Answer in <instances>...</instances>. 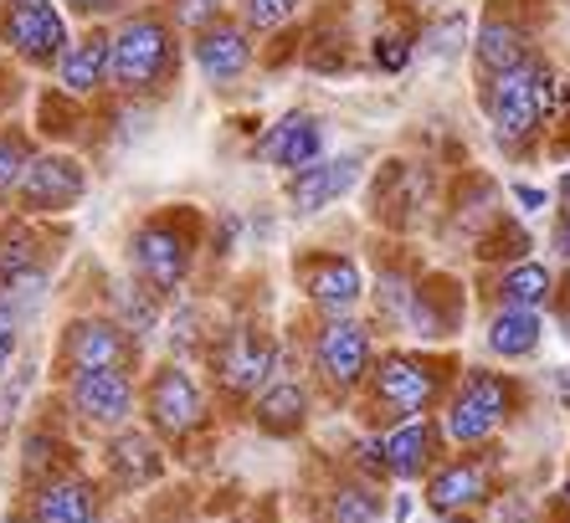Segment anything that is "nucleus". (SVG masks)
I'll return each instance as SVG.
<instances>
[{
  "label": "nucleus",
  "mask_w": 570,
  "mask_h": 523,
  "mask_svg": "<svg viewBox=\"0 0 570 523\" xmlns=\"http://www.w3.org/2000/svg\"><path fill=\"white\" fill-rule=\"evenodd\" d=\"M257 47H263V41L247 31V21H242L237 11H226V16H216V21H206L200 31H190V67H196L200 82L212 92H232L253 78Z\"/></svg>",
  "instance_id": "13"
},
{
  "label": "nucleus",
  "mask_w": 570,
  "mask_h": 523,
  "mask_svg": "<svg viewBox=\"0 0 570 523\" xmlns=\"http://www.w3.org/2000/svg\"><path fill=\"white\" fill-rule=\"evenodd\" d=\"M478 103L489 118L493 145L509 159H530L540 149V139L550 134V124L566 108V78L544 52L524 57L519 67L499 72V78L478 82Z\"/></svg>",
  "instance_id": "2"
},
{
  "label": "nucleus",
  "mask_w": 570,
  "mask_h": 523,
  "mask_svg": "<svg viewBox=\"0 0 570 523\" xmlns=\"http://www.w3.org/2000/svg\"><path fill=\"white\" fill-rule=\"evenodd\" d=\"M375 365V334L360 314H330L314 324L308 339V369H314L318 391L334 401H360L365 379Z\"/></svg>",
  "instance_id": "8"
},
{
  "label": "nucleus",
  "mask_w": 570,
  "mask_h": 523,
  "mask_svg": "<svg viewBox=\"0 0 570 523\" xmlns=\"http://www.w3.org/2000/svg\"><path fill=\"white\" fill-rule=\"evenodd\" d=\"M385 519V493H375V483L350 477L334 483L324 497V523H381Z\"/></svg>",
  "instance_id": "31"
},
{
  "label": "nucleus",
  "mask_w": 570,
  "mask_h": 523,
  "mask_svg": "<svg viewBox=\"0 0 570 523\" xmlns=\"http://www.w3.org/2000/svg\"><path fill=\"white\" fill-rule=\"evenodd\" d=\"M57 379L78 369H145V334H134L119 314H72L52 349Z\"/></svg>",
  "instance_id": "9"
},
{
  "label": "nucleus",
  "mask_w": 570,
  "mask_h": 523,
  "mask_svg": "<svg viewBox=\"0 0 570 523\" xmlns=\"http://www.w3.org/2000/svg\"><path fill=\"white\" fill-rule=\"evenodd\" d=\"M360 180H365V159L360 155H324L314 165H304V170H293L283 196H288L293 216H318V210L340 206Z\"/></svg>",
  "instance_id": "22"
},
{
  "label": "nucleus",
  "mask_w": 570,
  "mask_h": 523,
  "mask_svg": "<svg viewBox=\"0 0 570 523\" xmlns=\"http://www.w3.org/2000/svg\"><path fill=\"white\" fill-rule=\"evenodd\" d=\"M293 277L304 288V303L318 318L330 314H360L365 303V273L350 251H330V247H308L293 257Z\"/></svg>",
  "instance_id": "16"
},
{
  "label": "nucleus",
  "mask_w": 570,
  "mask_h": 523,
  "mask_svg": "<svg viewBox=\"0 0 570 523\" xmlns=\"http://www.w3.org/2000/svg\"><path fill=\"white\" fill-rule=\"evenodd\" d=\"M52 231L47 221H31L21 210L0 216V288H41L52 273Z\"/></svg>",
  "instance_id": "20"
},
{
  "label": "nucleus",
  "mask_w": 570,
  "mask_h": 523,
  "mask_svg": "<svg viewBox=\"0 0 570 523\" xmlns=\"http://www.w3.org/2000/svg\"><path fill=\"white\" fill-rule=\"evenodd\" d=\"M253 426L263 436H273V442H293V436L308 432V421H314V391H308L304 379H293L288 369H278V375L267 379V391L253 401Z\"/></svg>",
  "instance_id": "24"
},
{
  "label": "nucleus",
  "mask_w": 570,
  "mask_h": 523,
  "mask_svg": "<svg viewBox=\"0 0 570 523\" xmlns=\"http://www.w3.org/2000/svg\"><path fill=\"white\" fill-rule=\"evenodd\" d=\"M566 493H570V477H566Z\"/></svg>",
  "instance_id": "44"
},
{
  "label": "nucleus",
  "mask_w": 570,
  "mask_h": 523,
  "mask_svg": "<svg viewBox=\"0 0 570 523\" xmlns=\"http://www.w3.org/2000/svg\"><path fill=\"white\" fill-rule=\"evenodd\" d=\"M519 411H524V385H519V375L473 365V369H463L458 385L448 391L438 421H442V436H448L452 452H468V446H489Z\"/></svg>",
  "instance_id": "5"
},
{
  "label": "nucleus",
  "mask_w": 570,
  "mask_h": 523,
  "mask_svg": "<svg viewBox=\"0 0 570 523\" xmlns=\"http://www.w3.org/2000/svg\"><path fill=\"white\" fill-rule=\"evenodd\" d=\"M94 114L98 103H88V98H72V92H62L52 82V88H41L37 98V134L41 145H82V139H94Z\"/></svg>",
  "instance_id": "27"
},
{
  "label": "nucleus",
  "mask_w": 570,
  "mask_h": 523,
  "mask_svg": "<svg viewBox=\"0 0 570 523\" xmlns=\"http://www.w3.org/2000/svg\"><path fill=\"white\" fill-rule=\"evenodd\" d=\"M190 62V37L159 0H139L114 21V98L139 108L165 103Z\"/></svg>",
  "instance_id": "1"
},
{
  "label": "nucleus",
  "mask_w": 570,
  "mask_h": 523,
  "mask_svg": "<svg viewBox=\"0 0 570 523\" xmlns=\"http://www.w3.org/2000/svg\"><path fill=\"white\" fill-rule=\"evenodd\" d=\"M283 354L278 339L257 318H237L212 339V385L216 401L232 411H253V401L267 391V379L278 375Z\"/></svg>",
  "instance_id": "7"
},
{
  "label": "nucleus",
  "mask_w": 570,
  "mask_h": 523,
  "mask_svg": "<svg viewBox=\"0 0 570 523\" xmlns=\"http://www.w3.org/2000/svg\"><path fill=\"white\" fill-rule=\"evenodd\" d=\"M67 467H78V452H72L52 426H31V432L21 436V457H16L21 487L41 483V477H52V472H67Z\"/></svg>",
  "instance_id": "29"
},
{
  "label": "nucleus",
  "mask_w": 570,
  "mask_h": 523,
  "mask_svg": "<svg viewBox=\"0 0 570 523\" xmlns=\"http://www.w3.org/2000/svg\"><path fill=\"white\" fill-rule=\"evenodd\" d=\"M324 149H330L324 118L293 108V114H283L278 124H267V134L257 139L253 155L263 159V165H273L278 175H293V170H304V165H314V159H324Z\"/></svg>",
  "instance_id": "23"
},
{
  "label": "nucleus",
  "mask_w": 570,
  "mask_h": 523,
  "mask_svg": "<svg viewBox=\"0 0 570 523\" xmlns=\"http://www.w3.org/2000/svg\"><path fill=\"white\" fill-rule=\"evenodd\" d=\"M72 41V16L62 0H0V47L27 67L52 78Z\"/></svg>",
  "instance_id": "11"
},
{
  "label": "nucleus",
  "mask_w": 570,
  "mask_h": 523,
  "mask_svg": "<svg viewBox=\"0 0 570 523\" xmlns=\"http://www.w3.org/2000/svg\"><path fill=\"white\" fill-rule=\"evenodd\" d=\"M468 52H473V78L489 82L509 67H519L524 57H534V21L530 11L519 6V0H489L483 16H478L473 27V41H468Z\"/></svg>",
  "instance_id": "15"
},
{
  "label": "nucleus",
  "mask_w": 570,
  "mask_h": 523,
  "mask_svg": "<svg viewBox=\"0 0 570 523\" xmlns=\"http://www.w3.org/2000/svg\"><path fill=\"white\" fill-rule=\"evenodd\" d=\"M458 37H468V16H442L438 27H422V52H458ZM473 41V37H468Z\"/></svg>",
  "instance_id": "38"
},
{
  "label": "nucleus",
  "mask_w": 570,
  "mask_h": 523,
  "mask_svg": "<svg viewBox=\"0 0 570 523\" xmlns=\"http://www.w3.org/2000/svg\"><path fill=\"white\" fill-rule=\"evenodd\" d=\"M463 308H468V298L452 277L422 273L412 288V303H406L401 328L416 334V339H448V334H458V324H463Z\"/></svg>",
  "instance_id": "25"
},
{
  "label": "nucleus",
  "mask_w": 570,
  "mask_h": 523,
  "mask_svg": "<svg viewBox=\"0 0 570 523\" xmlns=\"http://www.w3.org/2000/svg\"><path fill=\"white\" fill-rule=\"evenodd\" d=\"M473 251H478V262H519V257H530V236L519 231L514 221H504V216H493Z\"/></svg>",
  "instance_id": "34"
},
{
  "label": "nucleus",
  "mask_w": 570,
  "mask_h": 523,
  "mask_svg": "<svg viewBox=\"0 0 570 523\" xmlns=\"http://www.w3.org/2000/svg\"><path fill=\"white\" fill-rule=\"evenodd\" d=\"M422 497L438 519H448V513H478L493 497L489 457H483L478 446H468V452H448V457L422 477Z\"/></svg>",
  "instance_id": "18"
},
{
  "label": "nucleus",
  "mask_w": 570,
  "mask_h": 523,
  "mask_svg": "<svg viewBox=\"0 0 570 523\" xmlns=\"http://www.w3.org/2000/svg\"><path fill=\"white\" fill-rule=\"evenodd\" d=\"M88 185H94V175H88V159L78 149L41 145L27 175H21V185H16L11 210H21L31 221H62L88 200Z\"/></svg>",
  "instance_id": "10"
},
{
  "label": "nucleus",
  "mask_w": 570,
  "mask_h": 523,
  "mask_svg": "<svg viewBox=\"0 0 570 523\" xmlns=\"http://www.w3.org/2000/svg\"><path fill=\"white\" fill-rule=\"evenodd\" d=\"M52 82L62 92H72V98H88V103L114 98V27H108V21H94V27L72 31Z\"/></svg>",
  "instance_id": "19"
},
{
  "label": "nucleus",
  "mask_w": 570,
  "mask_h": 523,
  "mask_svg": "<svg viewBox=\"0 0 570 523\" xmlns=\"http://www.w3.org/2000/svg\"><path fill=\"white\" fill-rule=\"evenodd\" d=\"M304 6H308V0H232V11L247 21V31H253L257 41L288 31L293 21L304 16Z\"/></svg>",
  "instance_id": "33"
},
{
  "label": "nucleus",
  "mask_w": 570,
  "mask_h": 523,
  "mask_svg": "<svg viewBox=\"0 0 570 523\" xmlns=\"http://www.w3.org/2000/svg\"><path fill=\"white\" fill-rule=\"evenodd\" d=\"M463 365L458 354L448 349H416V344H391V349H375L371 379L360 391V411H365V426L385 432L396 421L412 416H438L448 391L458 385Z\"/></svg>",
  "instance_id": "3"
},
{
  "label": "nucleus",
  "mask_w": 570,
  "mask_h": 523,
  "mask_svg": "<svg viewBox=\"0 0 570 523\" xmlns=\"http://www.w3.org/2000/svg\"><path fill=\"white\" fill-rule=\"evenodd\" d=\"M550 247H556L560 262H570V200H560L556 226H550Z\"/></svg>",
  "instance_id": "39"
},
{
  "label": "nucleus",
  "mask_w": 570,
  "mask_h": 523,
  "mask_svg": "<svg viewBox=\"0 0 570 523\" xmlns=\"http://www.w3.org/2000/svg\"><path fill=\"white\" fill-rule=\"evenodd\" d=\"M139 421L170 452H186L190 442H200L216 426V411L206 385L180 359H165V365H149L139 379Z\"/></svg>",
  "instance_id": "6"
},
{
  "label": "nucleus",
  "mask_w": 570,
  "mask_h": 523,
  "mask_svg": "<svg viewBox=\"0 0 570 523\" xmlns=\"http://www.w3.org/2000/svg\"><path fill=\"white\" fill-rule=\"evenodd\" d=\"M129 6H139V0H62V11L72 16V21H82V27H94V21H119Z\"/></svg>",
  "instance_id": "36"
},
{
  "label": "nucleus",
  "mask_w": 570,
  "mask_h": 523,
  "mask_svg": "<svg viewBox=\"0 0 570 523\" xmlns=\"http://www.w3.org/2000/svg\"><path fill=\"white\" fill-rule=\"evenodd\" d=\"M21 78H27V67H21L11 52H6V47H0V124L16 114L21 92H27V82H21Z\"/></svg>",
  "instance_id": "37"
},
{
  "label": "nucleus",
  "mask_w": 570,
  "mask_h": 523,
  "mask_svg": "<svg viewBox=\"0 0 570 523\" xmlns=\"http://www.w3.org/2000/svg\"><path fill=\"white\" fill-rule=\"evenodd\" d=\"M489 298H493V308H544V303L556 298V267L540 257L504 262L489 277Z\"/></svg>",
  "instance_id": "26"
},
{
  "label": "nucleus",
  "mask_w": 570,
  "mask_h": 523,
  "mask_svg": "<svg viewBox=\"0 0 570 523\" xmlns=\"http://www.w3.org/2000/svg\"><path fill=\"white\" fill-rule=\"evenodd\" d=\"M206 231H212V221L196 206H155L149 216L134 221L129 241H124L129 277L145 283L155 298L170 303L190 283V273H196Z\"/></svg>",
  "instance_id": "4"
},
{
  "label": "nucleus",
  "mask_w": 570,
  "mask_h": 523,
  "mask_svg": "<svg viewBox=\"0 0 570 523\" xmlns=\"http://www.w3.org/2000/svg\"><path fill=\"white\" fill-rule=\"evenodd\" d=\"M544 339V318L540 308H493L483 324V344L499 359H530Z\"/></svg>",
  "instance_id": "28"
},
{
  "label": "nucleus",
  "mask_w": 570,
  "mask_h": 523,
  "mask_svg": "<svg viewBox=\"0 0 570 523\" xmlns=\"http://www.w3.org/2000/svg\"><path fill=\"white\" fill-rule=\"evenodd\" d=\"M11 523H16V519H11Z\"/></svg>",
  "instance_id": "45"
},
{
  "label": "nucleus",
  "mask_w": 570,
  "mask_h": 523,
  "mask_svg": "<svg viewBox=\"0 0 570 523\" xmlns=\"http://www.w3.org/2000/svg\"><path fill=\"white\" fill-rule=\"evenodd\" d=\"M159 6L175 16V27L186 31V37L190 31H200L206 21H216V16L232 11V0H159Z\"/></svg>",
  "instance_id": "35"
},
{
  "label": "nucleus",
  "mask_w": 570,
  "mask_h": 523,
  "mask_svg": "<svg viewBox=\"0 0 570 523\" xmlns=\"http://www.w3.org/2000/svg\"><path fill=\"white\" fill-rule=\"evenodd\" d=\"M375 436H381V457H385V477H391V483H422L426 472L452 452L438 416L396 421V426H385V432H375Z\"/></svg>",
  "instance_id": "21"
},
{
  "label": "nucleus",
  "mask_w": 570,
  "mask_h": 523,
  "mask_svg": "<svg viewBox=\"0 0 570 523\" xmlns=\"http://www.w3.org/2000/svg\"><path fill=\"white\" fill-rule=\"evenodd\" d=\"M98 467H104V483L114 493H145L170 472V446L159 442L145 421H129V426L104 436Z\"/></svg>",
  "instance_id": "17"
},
{
  "label": "nucleus",
  "mask_w": 570,
  "mask_h": 523,
  "mask_svg": "<svg viewBox=\"0 0 570 523\" xmlns=\"http://www.w3.org/2000/svg\"><path fill=\"white\" fill-rule=\"evenodd\" d=\"M139 369H78L62 379V411L82 432H119L139 421Z\"/></svg>",
  "instance_id": "12"
},
{
  "label": "nucleus",
  "mask_w": 570,
  "mask_h": 523,
  "mask_svg": "<svg viewBox=\"0 0 570 523\" xmlns=\"http://www.w3.org/2000/svg\"><path fill=\"white\" fill-rule=\"evenodd\" d=\"M37 149H41V134L37 129L16 124V118H6V124H0V216L11 210L16 185H21L27 165L37 159Z\"/></svg>",
  "instance_id": "30"
},
{
  "label": "nucleus",
  "mask_w": 570,
  "mask_h": 523,
  "mask_svg": "<svg viewBox=\"0 0 570 523\" xmlns=\"http://www.w3.org/2000/svg\"><path fill=\"white\" fill-rule=\"evenodd\" d=\"M104 513H108L104 483H94L82 467H67L21 487V503H16L11 519L16 523H104Z\"/></svg>",
  "instance_id": "14"
},
{
  "label": "nucleus",
  "mask_w": 570,
  "mask_h": 523,
  "mask_svg": "<svg viewBox=\"0 0 570 523\" xmlns=\"http://www.w3.org/2000/svg\"><path fill=\"white\" fill-rule=\"evenodd\" d=\"M442 523H478V513H448Z\"/></svg>",
  "instance_id": "42"
},
{
  "label": "nucleus",
  "mask_w": 570,
  "mask_h": 523,
  "mask_svg": "<svg viewBox=\"0 0 570 523\" xmlns=\"http://www.w3.org/2000/svg\"><path fill=\"white\" fill-rule=\"evenodd\" d=\"M406 6H416V11H426V6H442V0H406Z\"/></svg>",
  "instance_id": "43"
},
{
  "label": "nucleus",
  "mask_w": 570,
  "mask_h": 523,
  "mask_svg": "<svg viewBox=\"0 0 570 523\" xmlns=\"http://www.w3.org/2000/svg\"><path fill=\"white\" fill-rule=\"evenodd\" d=\"M514 200H519V210H544L550 206V196H544L540 185H514Z\"/></svg>",
  "instance_id": "40"
},
{
  "label": "nucleus",
  "mask_w": 570,
  "mask_h": 523,
  "mask_svg": "<svg viewBox=\"0 0 570 523\" xmlns=\"http://www.w3.org/2000/svg\"><path fill=\"white\" fill-rule=\"evenodd\" d=\"M416 47H422V27H416V21H385L371 37V67L385 72V78H396V72L412 67Z\"/></svg>",
  "instance_id": "32"
},
{
  "label": "nucleus",
  "mask_w": 570,
  "mask_h": 523,
  "mask_svg": "<svg viewBox=\"0 0 570 523\" xmlns=\"http://www.w3.org/2000/svg\"><path fill=\"white\" fill-rule=\"evenodd\" d=\"M556 196H560V200H570V165H566V170H560V180H556Z\"/></svg>",
  "instance_id": "41"
}]
</instances>
